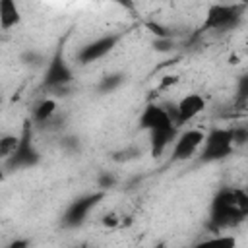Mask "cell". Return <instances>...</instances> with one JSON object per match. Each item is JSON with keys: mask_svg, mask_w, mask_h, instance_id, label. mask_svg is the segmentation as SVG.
I'll use <instances>...</instances> for the list:
<instances>
[{"mask_svg": "<svg viewBox=\"0 0 248 248\" xmlns=\"http://www.w3.org/2000/svg\"><path fill=\"white\" fill-rule=\"evenodd\" d=\"M246 215H248V194L244 192V188L242 190L229 186L221 188L211 200L207 229L213 234H217L223 229H231L238 225Z\"/></svg>", "mask_w": 248, "mask_h": 248, "instance_id": "6da1fadb", "label": "cell"}, {"mask_svg": "<svg viewBox=\"0 0 248 248\" xmlns=\"http://www.w3.org/2000/svg\"><path fill=\"white\" fill-rule=\"evenodd\" d=\"M246 4H213L207 8L203 23L200 27V31H229L234 29L240 21H242V14H244Z\"/></svg>", "mask_w": 248, "mask_h": 248, "instance_id": "7a4b0ae2", "label": "cell"}, {"mask_svg": "<svg viewBox=\"0 0 248 248\" xmlns=\"http://www.w3.org/2000/svg\"><path fill=\"white\" fill-rule=\"evenodd\" d=\"M232 151H234V143H232L231 128H213L203 138V143L200 147V161L217 163L232 155Z\"/></svg>", "mask_w": 248, "mask_h": 248, "instance_id": "3957f363", "label": "cell"}, {"mask_svg": "<svg viewBox=\"0 0 248 248\" xmlns=\"http://www.w3.org/2000/svg\"><path fill=\"white\" fill-rule=\"evenodd\" d=\"M41 161V155L33 143V132H31V122L27 120L23 124V130H21V136H19V143L16 147V151L6 159L2 161L4 163V169L6 170H21V169H31V167H37Z\"/></svg>", "mask_w": 248, "mask_h": 248, "instance_id": "277c9868", "label": "cell"}, {"mask_svg": "<svg viewBox=\"0 0 248 248\" xmlns=\"http://www.w3.org/2000/svg\"><path fill=\"white\" fill-rule=\"evenodd\" d=\"M74 81V72L72 68L68 66L66 58H64V45L60 43L54 50V54L50 56L48 64H46V70H45V78H43V87L45 89H50V91H62L66 89L70 83Z\"/></svg>", "mask_w": 248, "mask_h": 248, "instance_id": "5b68a950", "label": "cell"}, {"mask_svg": "<svg viewBox=\"0 0 248 248\" xmlns=\"http://www.w3.org/2000/svg\"><path fill=\"white\" fill-rule=\"evenodd\" d=\"M105 198V190H95V192H89L85 196H79L78 200H74L64 215H62V225L64 227H70V229H76V227H81L89 215V211Z\"/></svg>", "mask_w": 248, "mask_h": 248, "instance_id": "8992f818", "label": "cell"}, {"mask_svg": "<svg viewBox=\"0 0 248 248\" xmlns=\"http://www.w3.org/2000/svg\"><path fill=\"white\" fill-rule=\"evenodd\" d=\"M122 37H124V33H108V35L97 37L95 41H89V43L83 45V46L79 48V52L76 54L78 64L87 66V64H91V62L101 60L103 56H107L108 52L114 50V46L120 43Z\"/></svg>", "mask_w": 248, "mask_h": 248, "instance_id": "52a82bcc", "label": "cell"}, {"mask_svg": "<svg viewBox=\"0 0 248 248\" xmlns=\"http://www.w3.org/2000/svg\"><path fill=\"white\" fill-rule=\"evenodd\" d=\"M203 138H205V134L202 130H196V128L178 134L176 140H174V145H172L170 159L172 161H188V159H192L200 151V147L203 143Z\"/></svg>", "mask_w": 248, "mask_h": 248, "instance_id": "ba28073f", "label": "cell"}, {"mask_svg": "<svg viewBox=\"0 0 248 248\" xmlns=\"http://www.w3.org/2000/svg\"><path fill=\"white\" fill-rule=\"evenodd\" d=\"M167 124H172L167 108L163 105H157V103H147L138 118V126L145 132H151L155 128H161V126H167Z\"/></svg>", "mask_w": 248, "mask_h": 248, "instance_id": "9c48e42d", "label": "cell"}, {"mask_svg": "<svg viewBox=\"0 0 248 248\" xmlns=\"http://www.w3.org/2000/svg\"><path fill=\"white\" fill-rule=\"evenodd\" d=\"M178 136V126L176 124H167V126H161V128H155L149 132V151L153 157H161L167 147L170 143H174Z\"/></svg>", "mask_w": 248, "mask_h": 248, "instance_id": "30bf717a", "label": "cell"}, {"mask_svg": "<svg viewBox=\"0 0 248 248\" xmlns=\"http://www.w3.org/2000/svg\"><path fill=\"white\" fill-rule=\"evenodd\" d=\"M178 118H180V124H186L190 120H194L203 108H205V99L198 93H190L186 97H182L178 103Z\"/></svg>", "mask_w": 248, "mask_h": 248, "instance_id": "8fae6325", "label": "cell"}, {"mask_svg": "<svg viewBox=\"0 0 248 248\" xmlns=\"http://www.w3.org/2000/svg\"><path fill=\"white\" fill-rule=\"evenodd\" d=\"M19 21H21V14L16 0H0V27L8 31L16 27Z\"/></svg>", "mask_w": 248, "mask_h": 248, "instance_id": "7c38bea8", "label": "cell"}, {"mask_svg": "<svg viewBox=\"0 0 248 248\" xmlns=\"http://www.w3.org/2000/svg\"><path fill=\"white\" fill-rule=\"evenodd\" d=\"M56 108H58L56 99L45 97V99H41V101L35 105V108H33V120H35L37 124H46V122H50L52 116L56 114Z\"/></svg>", "mask_w": 248, "mask_h": 248, "instance_id": "4fadbf2b", "label": "cell"}, {"mask_svg": "<svg viewBox=\"0 0 248 248\" xmlns=\"http://www.w3.org/2000/svg\"><path fill=\"white\" fill-rule=\"evenodd\" d=\"M122 83H124V74H122V72H110V74H105V76L99 79L97 91H99L101 95H107V93L116 91Z\"/></svg>", "mask_w": 248, "mask_h": 248, "instance_id": "5bb4252c", "label": "cell"}, {"mask_svg": "<svg viewBox=\"0 0 248 248\" xmlns=\"http://www.w3.org/2000/svg\"><path fill=\"white\" fill-rule=\"evenodd\" d=\"M17 143H19V136H16V134H4L2 140H0V159L6 161L16 151Z\"/></svg>", "mask_w": 248, "mask_h": 248, "instance_id": "9a60e30c", "label": "cell"}, {"mask_svg": "<svg viewBox=\"0 0 248 248\" xmlns=\"http://www.w3.org/2000/svg\"><path fill=\"white\" fill-rule=\"evenodd\" d=\"M231 136H232V143L234 147L246 145L248 143V126L246 124H236L231 128Z\"/></svg>", "mask_w": 248, "mask_h": 248, "instance_id": "2e32d148", "label": "cell"}, {"mask_svg": "<svg viewBox=\"0 0 248 248\" xmlns=\"http://www.w3.org/2000/svg\"><path fill=\"white\" fill-rule=\"evenodd\" d=\"M236 101L248 103V72H244L236 81Z\"/></svg>", "mask_w": 248, "mask_h": 248, "instance_id": "e0dca14e", "label": "cell"}, {"mask_svg": "<svg viewBox=\"0 0 248 248\" xmlns=\"http://www.w3.org/2000/svg\"><path fill=\"white\" fill-rule=\"evenodd\" d=\"M97 186H99V190H110V188H114L116 186V176L112 174V172H108V170H105V172H101L99 176H97Z\"/></svg>", "mask_w": 248, "mask_h": 248, "instance_id": "ac0fdd59", "label": "cell"}, {"mask_svg": "<svg viewBox=\"0 0 248 248\" xmlns=\"http://www.w3.org/2000/svg\"><path fill=\"white\" fill-rule=\"evenodd\" d=\"M153 48H155L157 52H169V50L174 48V41H172L170 37H155Z\"/></svg>", "mask_w": 248, "mask_h": 248, "instance_id": "d6986e66", "label": "cell"}, {"mask_svg": "<svg viewBox=\"0 0 248 248\" xmlns=\"http://www.w3.org/2000/svg\"><path fill=\"white\" fill-rule=\"evenodd\" d=\"M138 157H141V149L140 147H128V149H122V151L114 153L116 161H132V159H138Z\"/></svg>", "mask_w": 248, "mask_h": 248, "instance_id": "ffe728a7", "label": "cell"}, {"mask_svg": "<svg viewBox=\"0 0 248 248\" xmlns=\"http://www.w3.org/2000/svg\"><path fill=\"white\" fill-rule=\"evenodd\" d=\"M203 244H221V246H234L236 244V238L234 236H223V234H215L213 238L209 240H203Z\"/></svg>", "mask_w": 248, "mask_h": 248, "instance_id": "44dd1931", "label": "cell"}, {"mask_svg": "<svg viewBox=\"0 0 248 248\" xmlns=\"http://www.w3.org/2000/svg\"><path fill=\"white\" fill-rule=\"evenodd\" d=\"M145 27H147L155 37H170V31H169L167 27H163L161 23H157V21H147Z\"/></svg>", "mask_w": 248, "mask_h": 248, "instance_id": "7402d4cb", "label": "cell"}, {"mask_svg": "<svg viewBox=\"0 0 248 248\" xmlns=\"http://www.w3.org/2000/svg\"><path fill=\"white\" fill-rule=\"evenodd\" d=\"M21 62H23V64H33V66H37V64L43 62V56H41L39 52H35V50H27V52L21 54Z\"/></svg>", "mask_w": 248, "mask_h": 248, "instance_id": "603a6c76", "label": "cell"}, {"mask_svg": "<svg viewBox=\"0 0 248 248\" xmlns=\"http://www.w3.org/2000/svg\"><path fill=\"white\" fill-rule=\"evenodd\" d=\"M66 151H70V153H74V151H78L79 149V138H76V136H66L64 140H62V143H60Z\"/></svg>", "mask_w": 248, "mask_h": 248, "instance_id": "cb8c5ba5", "label": "cell"}, {"mask_svg": "<svg viewBox=\"0 0 248 248\" xmlns=\"http://www.w3.org/2000/svg\"><path fill=\"white\" fill-rule=\"evenodd\" d=\"M176 81H178V76H165V79L161 81V87H163V89H167V87L174 85Z\"/></svg>", "mask_w": 248, "mask_h": 248, "instance_id": "d4e9b609", "label": "cell"}, {"mask_svg": "<svg viewBox=\"0 0 248 248\" xmlns=\"http://www.w3.org/2000/svg\"><path fill=\"white\" fill-rule=\"evenodd\" d=\"M112 2H116V4H118V6H122L124 10H130V12H134V10H136L134 0H112Z\"/></svg>", "mask_w": 248, "mask_h": 248, "instance_id": "484cf974", "label": "cell"}, {"mask_svg": "<svg viewBox=\"0 0 248 248\" xmlns=\"http://www.w3.org/2000/svg\"><path fill=\"white\" fill-rule=\"evenodd\" d=\"M103 225H107V227H116V225H118V217L110 213V215H107V217L103 219Z\"/></svg>", "mask_w": 248, "mask_h": 248, "instance_id": "4316f807", "label": "cell"}, {"mask_svg": "<svg viewBox=\"0 0 248 248\" xmlns=\"http://www.w3.org/2000/svg\"><path fill=\"white\" fill-rule=\"evenodd\" d=\"M27 246H29V240H21V238L12 240V242L8 244V248H27Z\"/></svg>", "mask_w": 248, "mask_h": 248, "instance_id": "83f0119b", "label": "cell"}, {"mask_svg": "<svg viewBox=\"0 0 248 248\" xmlns=\"http://www.w3.org/2000/svg\"><path fill=\"white\" fill-rule=\"evenodd\" d=\"M244 192H246V194H248V184H246V186H244Z\"/></svg>", "mask_w": 248, "mask_h": 248, "instance_id": "f1b7e54d", "label": "cell"}, {"mask_svg": "<svg viewBox=\"0 0 248 248\" xmlns=\"http://www.w3.org/2000/svg\"><path fill=\"white\" fill-rule=\"evenodd\" d=\"M244 4H246V6H248V0H244Z\"/></svg>", "mask_w": 248, "mask_h": 248, "instance_id": "f546056e", "label": "cell"}]
</instances>
